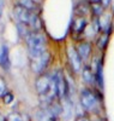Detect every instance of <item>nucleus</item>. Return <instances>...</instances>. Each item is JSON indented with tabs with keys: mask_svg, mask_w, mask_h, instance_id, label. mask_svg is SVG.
<instances>
[{
	"mask_svg": "<svg viewBox=\"0 0 114 121\" xmlns=\"http://www.w3.org/2000/svg\"><path fill=\"white\" fill-rule=\"evenodd\" d=\"M79 99H80V104L85 112L99 115L102 98L97 91H94L92 88H89V87L83 88L79 96Z\"/></svg>",
	"mask_w": 114,
	"mask_h": 121,
	"instance_id": "f257e3e1",
	"label": "nucleus"
},
{
	"mask_svg": "<svg viewBox=\"0 0 114 121\" xmlns=\"http://www.w3.org/2000/svg\"><path fill=\"white\" fill-rule=\"evenodd\" d=\"M13 13L17 18L18 23H22L27 27H29L31 30H38L41 28V19L40 17L33 12L30 10L20 6V5H16L13 9Z\"/></svg>",
	"mask_w": 114,
	"mask_h": 121,
	"instance_id": "f03ea898",
	"label": "nucleus"
},
{
	"mask_svg": "<svg viewBox=\"0 0 114 121\" xmlns=\"http://www.w3.org/2000/svg\"><path fill=\"white\" fill-rule=\"evenodd\" d=\"M25 39H27V45H28V50H29V56L31 59L38 58L47 52L46 38L42 34H40L37 32H33Z\"/></svg>",
	"mask_w": 114,
	"mask_h": 121,
	"instance_id": "7ed1b4c3",
	"label": "nucleus"
},
{
	"mask_svg": "<svg viewBox=\"0 0 114 121\" xmlns=\"http://www.w3.org/2000/svg\"><path fill=\"white\" fill-rule=\"evenodd\" d=\"M54 78V85H55V91H57V97L58 98H64L67 96L68 92V84L66 81V78L63 74V72H58L57 74L53 75Z\"/></svg>",
	"mask_w": 114,
	"mask_h": 121,
	"instance_id": "20e7f679",
	"label": "nucleus"
},
{
	"mask_svg": "<svg viewBox=\"0 0 114 121\" xmlns=\"http://www.w3.org/2000/svg\"><path fill=\"white\" fill-rule=\"evenodd\" d=\"M67 57H68V62H70L72 69H73V72L75 73L80 72V70L83 69V60H82L80 56L78 55L76 47H73V46L68 47V50H67Z\"/></svg>",
	"mask_w": 114,
	"mask_h": 121,
	"instance_id": "39448f33",
	"label": "nucleus"
},
{
	"mask_svg": "<svg viewBox=\"0 0 114 121\" xmlns=\"http://www.w3.org/2000/svg\"><path fill=\"white\" fill-rule=\"evenodd\" d=\"M48 62H49V55H48V52H46L43 56L31 59V64L30 65H31V69L34 73L42 74L43 70L46 69V67L48 65Z\"/></svg>",
	"mask_w": 114,
	"mask_h": 121,
	"instance_id": "423d86ee",
	"label": "nucleus"
},
{
	"mask_svg": "<svg viewBox=\"0 0 114 121\" xmlns=\"http://www.w3.org/2000/svg\"><path fill=\"white\" fill-rule=\"evenodd\" d=\"M88 28V21L85 17H79L76 16L72 21V34L76 35V36H80L83 33L85 32V29Z\"/></svg>",
	"mask_w": 114,
	"mask_h": 121,
	"instance_id": "0eeeda50",
	"label": "nucleus"
},
{
	"mask_svg": "<svg viewBox=\"0 0 114 121\" xmlns=\"http://www.w3.org/2000/svg\"><path fill=\"white\" fill-rule=\"evenodd\" d=\"M78 55L80 56L82 60L85 62V60L91 56V51H92V45L89 41H80L78 44V46L76 47Z\"/></svg>",
	"mask_w": 114,
	"mask_h": 121,
	"instance_id": "6e6552de",
	"label": "nucleus"
},
{
	"mask_svg": "<svg viewBox=\"0 0 114 121\" xmlns=\"http://www.w3.org/2000/svg\"><path fill=\"white\" fill-rule=\"evenodd\" d=\"M82 78L84 80V82L92 86L96 85V76H95V72L94 69L89 65H84V68L82 69Z\"/></svg>",
	"mask_w": 114,
	"mask_h": 121,
	"instance_id": "1a4fd4ad",
	"label": "nucleus"
},
{
	"mask_svg": "<svg viewBox=\"0 0 114 121\" xmlns=\"http://www.w3.org/2000/svg\"><path fill=\"white\" fill-rule=\"evenodd\" d=\"M94 72L96 76V86L99 87V90H102L103 88V60L102 59H99L96 62Z\"/></svg>",
	"mask_w": 114,
	"mask_h": 121,
	"instance_id": "9d476101",
	"label": "nucleus"
},
{
	"mask_svg": "<svg viewBox=\"0 0 114 121\" xmlns=\"http://www.w3.org/2000/svg\"><path fill=\"white\" fill-rule=\"evenodd\" d=\"M75 12H76V16H79V17H85V16L90 15L91 13V4L89 1H80L76 6Z\"/></svg>",
	"mask_w": 114,
	"mask_h": 121,
	"instance_id": "9b49d317",
	"label": "nucleus"
},
{
	"mask_svg": "<svg viewBox=\"0 0 114 121\" xmlns=\"http://www.w3.org/2000/svg\"><path fill=\"white\" fill-rule=\"evenodd\" d=\"M109 36H110V33H107V32H102L99 34L96 39V47L100 51H105L107 48L108 43H109Z\"/></svg>",
	"mask_w": 114,
	"mask_h": 121,
	"instance_id": "f8f14e48",
	"label": "nucleus"
},
{
	"mask_svg": "<svg viewBox=\"0 0 114 121\" xmlns=\"http://www.w3.org/2000/svg\"><path fill=\"white\" fill-rule=\"evenodd\" d=\"M0 65L4 69H7L10 67V59H8V48L6 46H3L0 50Z\"/></svg>",
	"mask_w": 114,
	"mask_h": 121,
	"instance_id": "ddd939ff",
	"label": "nucleus"
},
{
	"mask_svg": "<svg viewBox=\"0 0 114 121\" xmlns=\"http://www.w3.org/2000/svg\"><path fill=\"white\" fill-rule=\"evenodd\" d=\"M106 12V9L102 6V4H91V15L94 18H100Z\"/></svg>",
	"mask_w": 114,
	"mask_h": 121,
	"instance_id": "4468645a",
	"label": "nucleus"
},
{
	"mask_svg": "<svg viewBox=\"0 0 114 121\" xmlns=\"http://www.w3.org/2000/svg\"><path fill=\"white\" fill-rule=\"evenodd\" d=\"M36 119H37V121H53L54 120L53 115H52L46 108H43V109H41L40 112H37Z\"/></svg>",
	"mask_w": 114,
	"mask_h": 121,
	"instance_id": "2eb2a0df",
	"label": "nucleus"
},
{
	"mask_svg": "<svg viewBox=\"0 0 114 121\" xmlns=\"http://www.w3.org/2000/svg\"><path fill=\"white\" fill-rule=\"evenodd\" d=\"M18 5L30 10V11L35 10V7H36V4L34 3V0H18Z\"/></svg>",
	"mask_w": 114,
	"mask_h": 121,
	"instance_id": "dca6fc26",
	"label": "nucleus"
},
{
	"mask_svg": "<svg viewBox=\"0 0 114 121\" xmlns=\"http://www.w3.org/2000/svg\"><path fill=\"white\" fill-rule=\"evenodd\" d=\"M6 121H25V119L22 114H19V113H11L7 116Z\"/></svg>",
	"mask_w": 114,
	"mask_h": 121,
	"instance_id": "f3484780",
	"label": "nucleus"
},
{
	"mask_svg": "<svg viewBox=\"0 0 114 121\" xmlns=\"http://www.w3.org/2000/svg\"><path fill=\"white\" fill-rule=\"evenodd\" d=\"M6 84L3 78H0V97H4L6 95Z\"/></svg>",
	"mask_w": 114,
	"mask_h": 121,
	"instance_id": "a211bd4d",
	"label": "nucleus"
},
{
	"mask_svg": "<svg viewBox=\"0 0 114 121\" xmlns=\"http://www.w3.org/2000/svg\"><path fill=\"white\" fill-rule=\"evenodd\" d=\"M13 100V95L12 93H10V92H7L5 96H4V102L6 103V104H10Z\"/></svg>",
	"mask_w": 114,
	"mask_h": 121,
	"instance_id": "6ab92c4d",
	"label": "nucleus"
},
{
	"mask_svg": "<svg viewBox=\"0 0 114 121\" xmlns=\"http://www.w3.org/2000/svg\"><path fill=\"white\" fill-rule=\"evenodd\" d=\"M112 1H113V0H102L101 4H102V6H103V7H105V9L107 10V9H109V7H110Z\"/></svg>",
	"mask_w": 114,
	"mask_h": 121,
	"instance_id": "aec40b11",
	"label": "nucleus"
},
{
	"mask_svg": "<svg viewBox=\"0 0 114 121\" xmlns=\"http://www.w3.org/2000/svg\"><path fill=\"white\" fill-rule=\"evenodd\" d=\"M76 121H92V120H90L88 116H85V115H79V116H77L76 117Z\"/></svg>",
	"mask_w": 114,
	"mask_h": 121,
	"instance_id": "412c9836",
	"label": "nucleus"
},
{
	"mask_svg": "<svg viewBox=\"0 0 114 121\" xmlns=\"http://www.w3.org/2000/svg\"><path fill=\"white\" fill-rule=\"evenodd\" d=\"M90 4H101L102 0H88Z\"/></svg>",
	"mask_w": 114,
	"mask_h": 121,
	"instance_id": "4be33fe9",
	"label": "nucleus"
},
{
	"mask_svg": "<svg viewBox=\"0 0 114 121\" xmlns=\"http://www.w3.org/2000/svg\"><path fill=\"white\" fill-rule=\"evenodd\" d=\"M0 121H6V120H5V117H4V115L1 114V112H0Z\"/></svg>",
	"mask_w": 114,
	"mask_h": 121,
	"instance_id": "5701e85b",
	"label": "nucleus"
},
{
	"mask_svg": "<svg viewBox=\"0 0 114 121\" xmlns=\"http://www.w3.org/2000/svg\"><path fill=\"white\" fill-rule=\"evenodd\" d=\"M113 15H114V13H113Z\"/></svg>",
	"mask_w": 114,
	"mask_h": 121,
	"instance_id": "b1692460",
	"label": "nucleus"
}]
</instances>
